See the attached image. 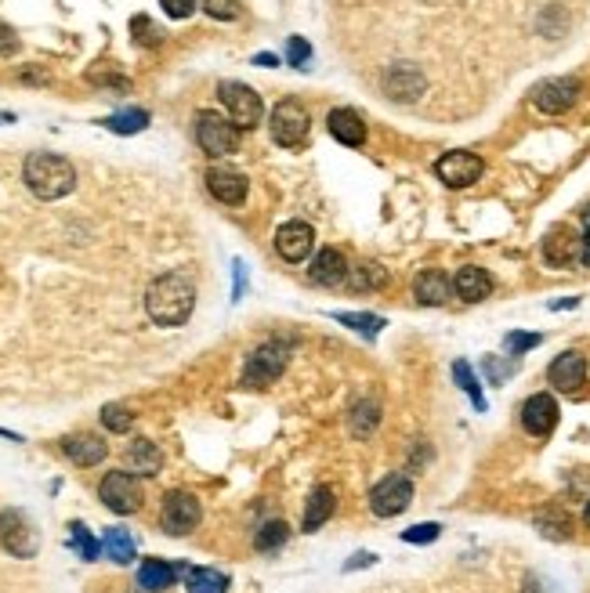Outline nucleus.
<instances>
[{"label":"nucleus","mask_w":590,"mask_h":593,"mask_svg":"<svg viewBox=\"0 0 590 593\" xmlns=\"http://www.w3.org/2000/svg\"><path fill=\"white\" fill-rule=\"evenodd\" d=\"M438 536H442V525H435V521H428V525H413L402 532L406 543H435Z\"/></svg>","instance_id":"nucleus-41"},{"label":"nucleus","mask_w":590,"mask_h":593,"mask_svg":"<svg viewBox=\"0 0 590 593\" xmlns=\"http://www.w3.org/2000/svg\"><path fill=\"white\" fill-rule=\"evenodd\" d=\"M341 326H352L355 333H366V337H377V333L384 330V319L381 315H362V311H341V315H334Z\"/></svg>","instance_id":"nucleus-35"},{"label":"nucleus","mask_w":590,"mask_h":593,"mask_svg":"<svg viewBox=\"0 0 590 593\" xmlns=\"http://www.w3.org/2000/svg\"><path fill=\"white\" fill-rule=\"evenodd\" d=\"M22 181L37 199H62L77 189V167L58 152H29Z\"/></svg>","instance_id":"nucleus-2"},{"label":"nucleus","mask_w":590,"mask_h":593,"mask_svg":"<svg viewBox=\"0 0 590 593\" xmlns=\"http://www.w3.org/2000/svg\"><path fill=\"white\" fill-rule=\"evenodd\" d=\"M424 87H428V80L410 62H399V66H391L384 73V95L395 98V102H417L424 95Z\"/></svg>","instance_id":"nucleus-13"},{"label":"nucleus","mask_w":590,"mask_h":593,"mask_svg":"<svg viewBox=\"0 0 590 593\" xmlns=\"http://www.w3.org/2000/svg\"><path fill=\"white\" fill-rule=\"evenodd\" d=\"M583 521L590 525V499H587V507H583Z\"/></svg>","instance_id":"nucleus-49"},{"label":"nucleus","mask_w":590,"mask_h":593,"mask_svg":"<svg viewBox=\"0 0 590 593\" xmlns=\"http://www.w3.org/2000/svg\"><path fill=\"white\" fill-rule=\"evenodd\" d=\"M352 434L355 438H366V434H373L377 431V424H381V405L377 402H370V398H362V402H355L352 405Z\"/></svg>","instance_id":"nucleus-29"},{"label":"nucleus","mask_w":590,"mask_h":593,"mask_svg":"<svg viewBox=\"0 0 590 593\" xmlns=\"http://www.w3.org/2000/svg\"><path fill=\"white\" fill-rule=\"evenodd\" d=\"M98 496H102V503L113 514H134V510H142L145 503V492L142 485H138V474L131 471H109L102 478V485H98Z\"/></svg>","instance_id":"nucleus-8"},{"label":"nucleus","mask_w":590,"mask_h":593,"mask_svg":"<svg viewBox=\"0 0 590 593\" xmlns=\"http://www.w3.org/2000/svg\"><path fill=\"white\" fill-rule=\"evenodd\" d=\"M576 98H580V80H572V76H554V80H543L533 87V105L551 116L569 113Z\"/></svg>","instance_id":"nucleus-11"},{"label":"nucleus","mask_w":590,"mask_h":593,"mask_svg":"<svg viewBox=\"0 0 590 593\" xmlns=\"http://www.w3.org/2000/svg\"><path fill=\"white\" fill-rule=\"evenodd\" d=\"M308 279H312L315 286H337L348 279V264H344V254L341 250H334V246H326V250H319L312 261V268H308Z\"/></svg>","instance_id":"nucleus-22"},{"label":"nucleus","mask_w":590,"mask_h":593,"mask_svg":"<svg viewBox=\"0 0 590 593\" xmlns=\"http://www.w3.org/2000/svg\"><path fill=\"white\" fill-rule=\"evenodd\" d=\"M486 369H489V377H493V384H500V380H504L507 373L514 369V362L511 366H504V362H496V358H486Z\"/></svg>","instance_id":"nucleus-45"},{"label":"nucleus","mask_w":590,"mask_h":593,"mask_svg":"<svg viewBox=\"0 0 590 593\" xmlns=\"http://www.w3.org/2000/svg\"><path fill=\"white\" fill-rule=\"evenodd\" d=\"M0 546L8 550L11 557H37L40 550V532L33 528V521L22 514V510H0Z\"/></svg>","instance_id":"nucleus-7"},{"label":"nucleus","mask_w":590,"mask_h":593,"mask_svg":"<svg viewBox=\"0 0 590 593\" xmlns=\"http://www.w3.org/2000/svg\"><path fill=\"white\" fill-rule=\"evenodd\" d=\"M207 189H210V196L218 199V203H225V207H239V203L247 199V178L229 167H210Z\"/></svg>","instance_id":"nucleus-17"},{"label":"nucleus","mask_w":590,"mask_h":593,"mask_svg":"<svg viewBox=\"0 0 590 593\" xmlns=\"http://www.w3.org/2000/svg\"><path fill=\"white\" fill-rule=\"evenodd\" d=\"M62 452H66L77 467H98V463L109 456V445H105L98 434H69L66 442H62Z\"/></svg>","instance_id":"nucleus-21"},{"label":"nucleus","mask_w":590,"mask_h":593,"mask_svg":"<svg viewBox=\"0 0 590 593\" xmlns=\"http://www.w3.org/2000/svg\"><path fill=\"white\" fill-rule=\"evenodd\" d=\"M326 123H330V134H334L341 145H352L355 149V145L366 142V120H362L355 109H334Z\"/></svg>","instance_id":"nucleus-25"},{"label":"nucleus","mask_w":590,"mask_h":593,"mask_svg":"<svg viewBox=\"0 0 590 593\" xmlns=\"http://www.w3.org/2000/svg\"><path fill=\"white\" fill-rule=\"evenodd\" d=\"M312 246H315V232H312V225H305V221H286V225L276 232L279 257H283V261H290V264L308 261Z\"/></svg>","instance_id":"nucleus-14"},{"label":"nucleus","mask_w":590,"mask_h":593,"mask_svg":"<svg viewBox=\"0 0 590 593\" xmlns=\"http://www.w3.org/2000/svg\"><path fill=\"white\" fill-rule=\"evenodd\" d=\"M196 308V283L185 272H167L145 290V311L156 326H181Z\"/></svg>","instance_id":"nucleus-1"},{"label":"nucleus","mask_w":590,"mask_h":593,"mask_svg":"<svg viewBox=\"0 0 590 593\" xmlns=\"http://www.w3.org/2000/svg\"><path fill=\"white\" fill-rule=\"evenodd\" d=\"M160 4L171 19H189L192 11H196V0H160Z\"/></svg>","instance_id":"nucleus-43"},{"label":"nucleus","mask_w":590,"mask_h":593,"mask_svg":"<svg viewBox=\"0 0 590 593\" xmlns=\"http://www.w3.org/2000/svg\"><path fill=\"white\" fill-rule=\"evenodd\" d=\"M522 427L533 434V438H547V434L558 427V402H554L547 391H540V395H533V398H525Z\"/></svg>","instance_id":"nucleus-15"},{"label":"nucleus","mask_w":590,"mask_h":593,"mask_svg":"<svg viewBox=\"0 0 590 593\" xmlns=\"http://www.w3.org/2000/svg\"><path fill=\"white\" fill-rule=\"evenodd\" d=\"M69 546H73V550H77L84 561H98V550H102V543H98V539L87 532L84 521H73V525H69Z\"/></svg>","instance_id":"nucleus-33"},{"label":"nucleus","mask_w":590,"mask_h":593,"mask_svg":"<svg viewBox=\"0 0 590 593\" xmlns=\"http://www.w3.org/2000/svg\"><path fill=\"white\" fill-rule=\"evenodd\" d=\"M102 550H105V557H113L116 565H131V561H134L131 532H127V528H109V532H105V539H102Z\"/></svg>","instance_id":"nucleus-28"},{"label":"nucleus","mask_w":590,"mask_h":593,"mask_svg":"<svg viewBox=\"0 0 590 593\" xmlns=\"http://www.w3.org/2000/svg\"><path fill=\"white\" fill-rule=\"evenodd\" d=\"M453 377H457V384L464 387L467 395H471L475 409L482 413V409H486V398H482V387H478V380H475V373H471V366H467V362H453Z\"/></svg>","instance_id":"nucleus-37"},{"label":"nucleus","mask_w":590,"mask_h":593,"mask_svg":"<svg viewBox=\"0 0 590 593\" xmlns=\"http://www.w3.org/2000/svg\"><path fill=\"white\" fill-rule=\"evenodd\" d=\"M286 362H290V340H268L254 355L247 358L243 369V387H268L283 377Z\"/></svg>","instance_id":"nucleus-4"},{"label":"nucleus","mask_w":590,"mask_h":593,"mask_svg":"<svg viewBox=\"0 0 590 593\" xmlns=\"http://www.w3.org/2000/svg\"><path fill=\"white\" fill-rule=\"evenodd\" d=\"M410 503H413V481L406 474H388L370 492V510L377 518H399Z\"/></svg>","instance_id":"nucleus-10"},{"label":"nucleus","mask_w":590,"mask_h":593,"mask_svg":"<svg viewBox=\"0 0 590 593\" xmlns=\"http://www.w3.org/2000/svg\"><path fill=\"white\" fill-rule=\"evenodd\" d=\"M160 467H163V452L156 449V442H149V438H134V442L127 445L124 471L138 474V478H153V474H160Z\"/></svg>","instance_id":"nucleus-19"},{"label":"nucleus","mask_w":590,"mask_h":593,"mask_svg":"<svg viewBox=\"0 0 590 593\" xmlns=\"http://www.w3.org/2000/svg\"><path fill=\"white\" fill-rule=\"evenodd\" d=\"M203 8H207L210 19L232 22V19H239V11H243V0H203Z\"/></svg>","instance_id":"nucleus-39"},{"label":"nucleus","mask_w":590,"mask_h":593,"mask_svg":"<svg viewBox=\"0 0 590 593\" xmlns=\"http://www.w3.org/2000/svg\"><path fill=\"white\" fill-rule=\"evenodd\" d=\"M218 98L225 105V113L229 120L236 123L239 131H254L261 116H265V105H261V95H257L254 87L239 84V80H221L218 84Z\"/></svg>","instance_id":"nucleus-3"},{"label":"nucleus","mask_w":590,"mask_h":593,"mask_svg":"<svg viewBox=\"0 0 590 593\" xmlns=\"http://www.w3.org/2000/svg\"><path fill=\"white\" fill-rule=\"evenodd\" d=\"M413 297L420 304H428V308H438V304H446L453 297V283H449L446 272H438V268H428V272L417 275V283H413Z\"/></svg>","instance_id":"nucleus-24"},{"label":"nucleus","mask_w":590,"mask_h":593,"mask_svg":"<svg viewBox=\"0 0 590 593\" xmlns=\"http://www.w3.org/2000/svg\"><path fill=\"white\" fill-rule=\"evenodd\" d=\"M189 593H229V575L218 568H189L185 572Z\"/></svg>","instance_id":"nucleus-27"},{"label":"nucleus","mask_w":590,"mask_h":593,"mask_svg":"<svg viewBox=\"0 0 590 593\" xmlns=\"http://www.w3.org/2000/svg\"><path fill=\"white\" fill-rule=\"evenodd\" d=\"M286 62L294 69H308V62H312V48H308L301 37H290V44H286Z\"/></svg>","instance_id":"nucleus-40"},{"label":"nucleus","mask_w":590,"mask_h":593,"mask_svg":"<svg viewBox=\"0 0 590 593\" xmlns=\"http://www.w3.org/2000/svg\"><path fill=\"white\" fill-rule=\"evenodd\" d=\"M373 561H377V557H373V554H355V561H348V565H344V568H348V572H352V568L373 565Z\"/></svg>","instance_id":"nucleus-46"},{"label":"nucleus","mask_w":590,"mask_h":593,"mask_svg":"<svg viewBox=\"0 0 590 593\" xmlns=\"http://www.w3.org/2000/svg\"><path fill=\"white\" fill-rule=\"evenodd\" d=\"M547 380H551L558 391H576V387L587 380V358H583L580 351H565V355H558L551 362Z\"/></svg>","instance_id":"nucleus-18"},{"label":"nucleus","mask_w":590,"mask_h":593,"mask_svg":"<svg viewBox=\"0 0 590 593\" xmlns=\"http://www.w3.org/2000/svg\"><path fill=\"white\" fill-rule=\"evenodd\" d=\"M540 333H507V351H511V355H525V351L529 348H536V344H540Z\"/></svg>","instance_id":"nucleus-42"},{"label":"nucleus","mask_w":590,"mask_h":593,"mask_svg":"<svg viewBox=\"0 0 590 593\" xmlns=\"http://www.w3.org/2000/svg\"><path fill=\"white\" fill-rule=\"evenodd\" d=\"M196 142L207 156L221 160V156H232L239 149V127L229 116L218 113H200L196 116Z\"/></svg>","instance_id":"nucleus-6"},{"label":"nucleus","mask_w":590,"mask_h":593,"mask_svg":"<svg viewBox=\"0 0 590 593\" xmlns=\"http://www.w3.org/2000/svg\"><path fill=\"white\" fill-rule=\"evenodd\" d=\"M308 131H312V120H308V109L297 98H283L272 109V138H276V145L301 149L308 142Z\"/></svg>","instance_id":"nucleus-5"},{"label":"nucleus","mask_w":590,"mask_h":593,"mask_svg":"<svg viewBox=\"0 0 590 593\" xmlns=\"http://www.w3.org/2000/svg\"><path fill=\"white\" fill-rule=\"evenodd\" d=\"M583 250V239L572 232V228L558 225L551 228V236L543 239V261L551 264V268H569Z\"/></svg>","instance_id":"nucleus-16"},{"label":"nucleus","mask_w":590,"mask_h":593,"mask_svg":"<svg viewBox=\"0 0 590 593\" xmlns=\"http://www.w3.org/2000/svg\"><path fill=\"white\" fill-rule=\"evenodd\" d=\"M105 127L113 134H142L145 127H149V113H145V109H124V113L109 116Z\"/></svg>","instance_id":"nucleus-32"},{"label":"nucleus","mask_w":590,"mask_h":593,"mask_svg":"<svg viewBox=\"0 0 590 593\" xmlns=\"http://www.w3.org/2000/svg\"><path fill=\"white\" fill-rule=\"evenodd\" d=\"M286 539H290V528H286V521H265V525L257 528L254 546L261 550V554H276Z\"/></svg>","instance_id":"nucleus-31"},{"label":"nucleus","mask_w":590,"mask_h":593,"mask_svg":"<svg viewBox=\"0 0 590 593\" xmlns=\"http://www.w3.org/2000/svg\"><path fill=\"white\" fill-rule=\"evenodd\" d=\"M580 261H583V264H590V228H587V236H583V250H580Z\"/></svg>","instance_id":"nucleus-48"},{"label":"nucleus","mask_w":590,"mask_h":593,"mask_svg":"<svg viewBox=\"0 0 590 593\" xmlns=\"http://www.w3.org/2000/svg\"><path fill=\"white\" fill-rule=\"evenodd\" d=\"M19 51V33L8 26V22H0V55L8 58V55H15Z\"/></svg>","instance_id":"nucleus-44"},{"label":"nucleus","mask_w":590,"mask_h":593,"mask_svg":"<svg viewBox=\"0 0 590 593\" xmlns=\"http://www.w3.org/2000/svg\"><path fill=\"white\" fill-rule=\"evenodd\" d=\"M337 510V496L330 485H319V489H312V496H308V507H305V532H315V528H323L326 521L334 518Z\"/></svg>","instance_id":"nucleus-26"},{"label":"nucleus","mask_w":590,"mask_h":593,"mask_svg":"<svg viewBox=\"0 0 590 593\" xmlns=\"http://www.w3.org/2000/svg\"><path fill=\"white\" fill-rule=\"evenodd\" d=\"M388 283V272H384L381 264H355L352 268V275H348V286H352L355 293H362V290H381V286Z\"/></svg>","instance_id":"nucleus-30"},{"label":"nucleus","mask_w":590,"mask_h":593,"mask_svg":"<svg viewBox=\"0 0 590 593\" xmlns=\"http://www.w3.org/2000/svg\"><path fill=\"white\" fill-rule=\"evenodd\" d=\"M203 518V507L200 499L192 496V492H167L163 499V510H160V525L163 532H171V536H189L192 528L200 525Z\"/></svg>","instance_id":"nucleus-9"},{"label":"nucleus","mask_w":590,"mask_h":593,"mask_svg":"<svg viewBox=\"0 0 590 593\" xmlns=\"http://www.w3.org/2000/svg\"><path fill=\"white\" fill-rule=\"evenodd\" d=\"M536 528H540V536H547V539H569L572 521H569V514H562V510L554 507V510H543L540 518H536Z\"/></svg>","instance_id":"nucleus-34"},{"label":"nucleus","mask_w":590,"mask_h":593,"mask_svg":"<svg viewBox=\"0 0 590 593\" xmlns=\"http://www.w3.org/2000/svg\"><path fill=\"white\" fill-rule=\"evenodd\" d=\"M131 33H134V40H138L142 48H156V44L163 40V29L153 26V19H145V15H134V19H131Z\"/></svg>","instance_id":"nucleus-38"},{"label":"nucleus","mask_w":590,"mask_h":593,"mask_svg":"<svg viewBox=\"0 0 590 593\" xmlns=\"http://www.w3.org/2000/svg\"><path fill=\"white\" fill-rule=\"evenodd\" d=\"M254 66H279V58L276 55H257Z\"/></svg>","instance_id":"nucleus-47"},{"label":"nucleus","mask_w":590,"mask_h":593,"mask_svg":"<svg viewBox=\"0 0 590 593\" xmlns=\"http://www.w3.org/2000/svg\"><path fill=\"white\" fill-rule=\"evenodd\" d=\"M482 170H486V163L478 160L475 152H446V156L435 163V174L446 181L449 189H467V185H475V181L482 178Z\"/></svg>","instance_id":"nucleus-12"},{"label":"nucleus","mask_w":590,"mask_h":593,"mask_svg":"<svg viewBox=\"0 0 590 593\" xmlns=\"http://www.w3.org/2000/svg\"><path fill=\"white\" fill-rule=\"evenodd\" d=\"M583 225H587V228H590V207H587V210H583Z\"/></svg>","instance_id":"nucleus-50"},{"label":"nucleus","mask_w":590,"mask_h":593,"mask_svg":"<svg viewBox=\"0 0 590 593\" xmlns=\"http://www.w3.org/2000/svg\"><path fill=\"white\" fill-rule=\"evenodd\" d=\"M453 290H457L460 301L478 304V301H486L489 293H493V279H489L486 268H478V264H464V268L453 275Z\"/></svg>","instance_id":"nucleus-20"},{"label":"nucleus","mask_w":590,"mask_h":593,"mask_svg":"<svg viewBox=\"0 0 590 593\" xmlns=\"http://www.w3.org/2000/svg\"><path fill=\"white\" fill-rule=\"evenodd\" d=\"M185 572H189L185 565H167L160 557H149V561H142V568H138V586H142L145 593H163Z\"/></svg>","instance_id":"nucleus-23"},{"label":"nucleus","mask_w":590,"mask_h":593,"mask_svg":"<svg viewBox=\"0 0 590 593\" xmlns=\"http://www.w3.org/2000/svg\"><path fill=\"white\" fill-rule=\"evenodd\" d=\"M102 424H105V431L127 434L134 427V413L127 409V405L113 402V405H105V409H102Z\"/></svg>","instance_id":"nucleus-36"}]
</instances>
